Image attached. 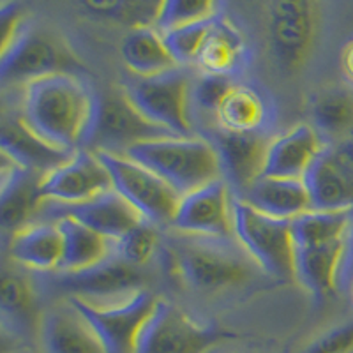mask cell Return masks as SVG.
I'll return each instance as SVG.
<instances>
[{"label":"cell","mask_w":353,"mask_h":353,"mask_svg":"<svg viewBox=\"0 0 353 353\" xmlns=\"http://www.w3.org/2000/svg\"><path fill=\"white\" fill-rule=\"evenodd\" d=\"M219 154L223 176L241 191V196L263 175L272 137L267 132H230L217 128L209 138Z\"/></svg>","instance_id":"16"},{"label":"cell","mask_w":353,"mask_h":353,"mask_svg":"<svg viewBox=\"0 0 353 353\" xmlns=\"http://www.w3.org/2000/svg\"><path fill=\"white\" fill-rule=\"evenodd\" d=\"M311 125L325 143L353 138V88L334 87L318 94L311 103Z\"/></svg>","instance_id":"29"},{"label":"cell","mask_w":353,"mask_h":353,"mask_svg":"<svg viewBox=\"0 0 353 353\" xmlns=\"http://www.w3.org/2000/svg\"><path fill=\"white\" fill-rule=\"evenodd\" d=\"M176 270L191 288L217 292L244 283L249 267L244 258L232 251L226 241L198 239L175 245Z\"/></svg>","instance_id":"9"},{"label":"cell","mask_w":353,"mask_h":353,"mask_svg":"<svg viewBox=\"0 0 353 353\" xmlns=\"http://www.w3.org/2000/svg\"><path fill=\"white\" fill-rule=\"evenodd\" d=\"M191 83L193 77L184 68H175L156 77H129L124 96L145 119L175 137H196L191 124Z\"/></svg>","instance_id":"5"},{"label":"cell","mask_w":353,"mask_h":353,"mask_svg":"<svg viewBox=\"0 0 353 353\" xmlns=\"http://www.w3.org/2000/svg\"><path fill=\"white\" fill-rule=\"evenodd\" d=\"M295 279L316 297L334 295L353 241V210H309L292 219Z\"/></svg>","instance_id":"2"},{"label":"cell","mask_w":353,"mask_h":353,"mask_svg":"<svg viewBox=\"0 0 353 353\" xmlns=\"http://www.w3.org/2000/svg\"><path fill=\"white\" fill-rule=\"evenodd\" d=\"M304 353H353V321L320 336Z\"/></svg>","instance_id":"36"},{"label":"cell","mask_w":353,"mask_h":353,"mask_svg":"<svg viewBox=\"0 0 353 353\" xmlns=\"http://www.w3.org/2000/svg\"><path fill=\"white\" fill-rule=\"evenodd\" d=\"M233 237L265 274L277 279H295L292 221L254 209L244 198L233 196Z\"/></svg>","instance_id":"4"},{"label":"cell","mask_w":353,"mask_h":353,"mask_svg":"<svg viewBox=\"0 0 353 353\" xmlns=\"http://www.w3.org/2000/svg\"><path fill=\"white\" fill-rule=\"evenodd\" d=\"M55 223L61 228L64 239L62 263L59 269L61 274L87 270L115 254V242L108 241L78 221L71 217H59Z\"/></svg>","instance_id":"26"},{"label":"cell","mask_w":353,"mask_h":353,"mask_svg":"<svg viewBox=\"0 0 353 353\" xmlns=\"http://www.w3.org/2000/svg\"><path fill=\"white\" fill-rule=\"evenodd\" d=\"M341 68L345 77L353 85V41H350L341 53Z\"/></svg>","instance_id":"38"},{"label":"cell","mask_w":353,"mask_h":353,"mask_svg":"<svg viewBox=\"0 0 353 353\" xmlns=\"http://www.w3.org/2000/svg\"><path fill=\"white\" fill-rule=\"evenodd\" d=\"M0 307L12 323H25L34 311V292L30 283L18 272L4 270L0 281Z\"/></svg>","instance_id":"33"},{"label":"cell","mask_w":353,"mask_h":353,"mask_svg":"<svg viewBox=\"0 0 353 353\" xmlns=\"http://www.w3.org/2000/svg\"><path fill=\"white\" fill-rule=\"evenodd\" d=\"M232 189L225 179L181 196L172 228L188 237L226 241L233 237Z\"/></svg>","instance_id":"12"},{"label":"cell","mask_w":353,"mask_h":353,"mask_svg":"<svg viewBox=\"0 0 353 353\" xmlns=\"http://www.w3.org/2000/svg\"><path fill=\"white\" fill-rule=\"evenodd\" d=\"M121 57L132 77H156L179 68L156 27L132 28L122 41Z\"/></svg>","instance_id":"27"},{"label":"cell","mask_w":353,"mask_h":353,"mask_svg":"<svg viewBox=\"0 0 353 353\" xmlns=\"http://www.w3.org/2000/svg\"><path fill=\"white\" fill-rule=\"evenodd\" d=\"M64 239L57 223H28L14 232L9 241V256L25 269L50 270L61 269Z\"/></svg>","instance_id":"22"},{"label":"cell","mask_w":353,"mask_h":353,"mask_svg":"<svg viewBox=\"0 0 353 353\" xmlns=\"http://www.w3.org/2000/svg\"><path fill=\"white\" fill-rule=\"evenodd\" d=\"M124 156L152 170L181 196L225 179L219 154L209 138H157L132 145Z\"/></svg>","instance_id":"3"},{"label":"cell","mask_w":353,"mask_h":353,"mask_svg":"<svg viewBox=\"0 0 353 353\" xmlns=\"http://www.w3.org/2000/svg\"><path fill=\"white\" fill-rule=\"evenodd\" d=\"M225 337L217 327L201 323L182 309L157 301L141 330L138 353H203Z\"/></svg>","instance_id":"10"},{"label":"cell","mask_w":353,"mask_h":353,"mask_svg":"<svg viewBox=\"0 0 353 353\" xmlns=\"http://www.w3.org/2000/svg\"><path fill=\"white\" fill-rule=\"evenodd\" d=\"M97 92L72 72H55L25 85L21 119L41 140L64 152L83 149Z\"/></svg>","instance_id":"1"},{"label":"cell","mask_w":353,"mask_h":353,"mask_svg":"<svg viewBox=\"0 0 353 353\" xmlns=\"http://www.w3.org/2000/svg\"><path fill=\"white\" fill-rule=\"evenodd\" d=\"M157 244H159V233L156 226L143 221L117 242L115 253L129 265L140 269L141 265L147 263L156 254Z\"/></svg>","instance_id":"34"},{"label":"cell","mask_w":353,"mask_h":353,"mask_svg":"<svg viewBox=\"0 0 353 353\" xmlns=\"http://www.w3.org/2000/svg\"><path fill=\"white\" fill-rule=\"evenodd\" d=\"M50 203H53V201H50ZM53 207L61 210L59 217H71V219L78 221V223L94 230L115 244L124 235H128L132 228H137L140 223L145 221L121 194L117 193L115 189L106 191V193L99 194L92 200L81 201V203H53Z\"/></svg>","instance_id":"19"},{"label":"cell","mask_w":353,"mask_h":353,"mask_svg":"<svg viewBox=\"0 0 353 353\" xmlns=\"http://www.w3.org/2000/svg\"><path fill=\"white\" fill-rule=\"evenodd\" d=\"M232 87L233 80L230 77L200 72V77L193 78V83H191V108L194 106L201 112L216 117L221 103Z\"/></svg>","instance_id":"35"},{"label":"cell","mask_w":353,"mask_h":353,"mask_svg":"<svg viewBox=\"0 0 353 353\" xmlns=\"http://www.w3.org/2000/svg\"><path fill=\"white\" fill-rule=\"evenodd\" d=\"M12 353H41V352H36V350H30V348H23V350H17V352Z\"/></svg>","instance_id":"39"},{"label":"cell","mask_w":353,"mask_h":353,"mask_svg":"<svg viewBox=\"0 0 353 353\" xmlns=\"http://www.w3.org/2000/svg\"><path fill=\"white\" fill-rule=\"evenodd\" d=\"M21 12L18 4H2L0 8V30H2V46L11 43L21 32Z\"/></svg>","instance_id":"37"},{"label":"cell","mask_w":353,"mask_h":353,"mask_svg":"<svg viewBox=\"0 0 353 353\" xmlns=\"http://www.w3.org/2000/svg\"><path fill=\"white\" fill-rule=\"evenodd\" d=\"M175 137L145 119L122 94H97L96 113L83 149L124 154L132 145Z\"/></svg>","instance_id":"8"},{"label":"cell","mask_w":353,"mask_h":353,"mask_svg":"<svg viewBox=\"0 0 353 353\" xmlns=\"http://www.w3.org/2000/svg\"><path fill=\"white\" fill-rule=\"evenodd\" d=\"M88 320L108 353H138L141 330L152 314L157 301L147 290L113 302H90L81 297L68 299Z\"/></svg>","instance_id":"7"},{"label":"cell","mask_w":353,"mask_h":353,"mask_svg":"<svg viewBox=\"0 0 353 353\" xmlns=\"http://www.w3.org/2000/svg\"><path fill=\"white\" fill-rule=\"evenodd\" d=\"M0 147H2V156L11 159L14 165L28 172L39 173V175H46L57 166L64 165L72 156L71 152H64L41 140L36 132L25 124L21 117H14V119L11 117L2 121Z\"/></svg>","instance_id":"21"},{"label":"cell","mask_w":353,"mask_h":353,"mask_svg":"<svg viewBox=\"0 0 353 353\" xmlns=\"http://www.w3.org/2000/svg\"><path fill=\"white\" fill-rule=\"evenodd\" d=\"M216 18L172 28L168 32H161L170 55L173 57V61L176 62L179 68H188L191 64H196L198 55L203 48L205 39L209 36Z\"/></svg>","instance_id":"31"},{"label":"cell","mask_w":353,"mask_h":353,"mask_svg":"<svg viewBox=\"0 0 353 353\" xmlns=\"http://www.w3.org/2000/svg\"><path fill=\"white\" fill-rule=\"evenodd\" d=\"M9 163V168L6 163H2L0 212L4 230L14 233L27 226L30 216L44 203L39 189L43 175L20 168L11 159Z\"/></svg>","instance_id":"23"},{"label":"cell","mask_w":353,"mask_h":353,"mask_svg":"<svg viewBox=\"0 0 353 353\" xmlns=\"http://www.w3.org/2000/svg\"><path fill=\"white\" fill-rule=\"evenodd\" d=\"M311 210H353V138L327 143L304 176Z\"/></svg>","instance_id":"13"},{"label":"cell","mask_w":353,"mask_h":353,"mask_svg":"<svg viewBox=\"0 0 353 353\" xmlns=\"http://www.w3.org/2000/svg\"><path fill=\"white\" fill-rule=\"evenodd\" d=\"M219 17V4L209 0H166L161 2L157 12L156 28L159 32H168L172 28L184 27L196 21Z\"/></svg>","instance_id":"32"},{"label":"cell","mask_w":353,"mask_h":353,"mask_svg":"<svg viewBox=\"0 0 353 353\" xmlns=\"http://www.w3.org/2000/svg\"><path fill=\"white\" fill-rule=\"evenodd\" d=\"M269 37L279 68L295 72L307 61L318 30L314 2H270L267 6Z\"/></svg>","instance_id":"11"},{"label":"cell","mask_w":353,"mask_h":353,"mask_svg":"<svg viewBox=\"0 0 353 353\" xmlns=\"http://www.w3.org/2000/svg\"><path fill=\"white\" fill-rule=\"evenodd\" d=\"M112 176L113 189L147 223L154 226H172L181 194L131 157L117 152H97Z\"/></svg>","instance_id":"6"},{"label":"cell","mask_w":353,"mask_h":353,"mask_svg":"<svg viewBox=\"0 0 353 353\" xmlns=\"http://www.w3.org/2000/svg\"><path fill=\"white\" fill-rule=\"evenodd\" d=\"M41 337L44 353H108L94 327L69 301L46 311Z\"/></svg>","instance_id":"20"},{"label":"cell","mask_w":353,"mask_h":353,"mask_svg":"<svg viewBox=\"0 0 353 353\" xmlns=\"http://www.w3.org/2000/svg\"><path fill=\"white\" fill-rule=\"evenodd\" d=\"M61 281L71 295L90 302H97V299H124L141 290L138 267L129 265L117 253L87 270L62 274Z\"/></svg>","instance_id":"17"},{"label":"cell","mask_w":353,"mask_h":353,"mask_svg":"<svg viewBox=\"0 0 353 353\" xmlns=\"http://www.w3.org/2000/svg\"><path fill=\"white\" fill-rule=\"evenodd\" d=\"M161 2L150 0H119V2H81L80 9L88 17L117 21L132 28L156 27Z\"/></svg>","instance_id":"30"},{"label":"cell","mask_w":353,"mask_h":353,"mask_svg":"<svg viewBox=\"0 0 353 353\" xmlns=\"http://www.w3.org/2000/svg\"><path fill=\"white\" fill-rule=\"evenodd\" d=\"M270 106L258 88L233 83L216 113V124L230 132H267Z\"/></svg>","instance_id":"25"},{"label":"cell","mask_w":353,"mask_h":353,"mask_svg":"<svg viewBox=\"0 0 353 353\" xmlns=\"http://www.w3.org/2000/svg\"><path fill=\"white\" fill-rule=\"evenodd\" d=\"M325 145L311 124L293 125L288 131L272 137L261 176L304 181L305 173Z\"/></svg>","instance_id":"18"},{"label":"cell","mask_w":353,"mask_h":353,"mask_svg":"<svg viewBox=\"0 0 353 353\" xmlns=\"http://www.w3.org/2000/svg\"><path fill=\"white\" fill-rule=\"evenodd\" d=\"M241 198L253 205L254 209L279 219L292 221L311 210L307 188L304 181L297 179L260 176Z\"/></svg>","instance_id":"24"},{"label":"cell","mask_w":353,"mask_h":353,"mask_svg":"<svg viewBox=\"0 0 353 353\" xmlns=\"http://www.w3.org/2000/svg\"><path fill=\"white\" fill-rule=\"evenodd\" d=\"M244 59L245 43L241 30L219 14L214 20L194 65L207 74L232 78L233 72L242 68Z\"/></svg>","instance_id":"28"},{"label":"cell","mask_w":353,"mask_h":353,"mask_svg":"<svg viewBox=\"0 0 353 353\" xmlns=\"http://www.w3.org/2000/svg\"><path fill=\"white\" fill-rule=\"evenodd\" d=\"M64 65V53L52 37L23 27L11 43L2 46L0 80L4 83L28 85L55 72H68Z\"/></svg>","instance_id":"15"},{"label":"cell","mask_w":353,"mask_h":353,"mask_svg":"<svg viewBox=\"0 0 353 353\" xmlns=\"http://www.w3.org/2000/svg\"><path fill=\"white\" fill-rule=\"evenodd\" d=\"M39 189L44 201L77 205L112 191L113 182L97 152L78 149L64 165L43 175Z\"/></svg>","instance_id":"14"}]
</instances>
